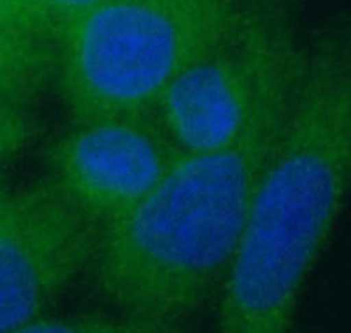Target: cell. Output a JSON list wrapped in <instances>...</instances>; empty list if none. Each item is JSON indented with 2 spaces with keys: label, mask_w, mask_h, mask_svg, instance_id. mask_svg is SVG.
Returning <instances> with one entry per match:
<instances>
[{
  "label": "cell",
  "mask_w": 351,
  "mask_h": 333,
  "mask_svg": "<svg viewBox=\"0 0 351 333\" xmlns=\"http://www.w3.org/2000/svg\"><path fill=\"white\" fill-rule=\"evenodd\" d=\"M351 197V27L304 40L299 71L237 247L215 333H291L297 304Z\"/></svg>",
  "instance_id": "cell-1"
},
{
  "label": "cell",
  "mask_w": 351,
  "mask_h": 333,
  "mask_svg": "<svg viewBox=\"0 0 351 333\" xmlns=\"http://www.w3.org/2000/svg\"><path fill=\"white\" fill-rule=\"evenodd\" d=\"M302 46L272 72L230 143L181 156L130 214L100 234L86 275L114 312L184 326L218 295L283 123Z\"/></svg>",
  "instance_id": "cell-2"
},
{
  "label": "cell",
  "mask_w": 351,
  "mask_h": 333,
  "mask_svg": "<svg viewBox=\"0 0 351 333\" xmlns=\"http://www.w3.org/2000/svg\"><path fill=\"white\" fill-rule=\"evenodd\" d=\"M239 0H111L56 28L53 86L72 121L152 114Z\"/></svg>",
  "instance_id": "cell-3"
},
{
  "label": "cell",
  "mask_w": 351,
  "mask_h": 333,
  "mask_svg": "<svg viewBox=\"0 0 351 333\" xmlns=\"http://www.w3.org/2000/svg\"><path fill=\"white\" fill-rule=\"evenodd\" d=\"M299 12L300 0H239L225 32L169 86L152 114L183 155L243 130L272 72L302 46Z\"/></svg>",
  "instance_id": "cell-4"
},
{
  "label": "cell",
  "mask_w": 351,
  "mask_h": 333,
  "mask_svg": "<svg viewBox=\"0 0 351 333\" xmlns=\"http://www.w3.org/2000/svg\"><path fill=\"white\" fill-rule=\"evenodd\" d=\"M181 156L153 114L81 119L49 147V184L102 234L130 214Z\"/></svg>",
  "instance_id": "cell-5"
},
{
  "label": "cell",
  "mask_w": 351,
  "mask_h": 333,
  "mask_svg": "<svg viewBox=\"0 0 351 333\" xmlns=\"http://www.w3.org/2000/svg\"><path fill=\"white\" fill-rule=\"evenodd\" d=\"M99 237L49 183L14 193L0 216V333L46 314L86 275Z\"/></svg>",
  "instance_id": "cell-6"
},
{
  "label": "cell",
  "mask_w": 351,
  "mask_h": 333,
  "mask_svg": "<svg viewBox=\"0 0 351 333\" xmlns=\"http://www.w3.org/2000/svg\"><path fill=\"white\" fill-rule=\"evenodd\" d=\"M51 86V44L0 30V102L32 109Z\"/></svg>",
  "instance_id": "cell-7"
},
{
  "label": "cell",
  "mask_w": 351,
  "mask_h": 333,
  "mask_svg": "<svg viewBox=\"0 0 351 333\" xmlns=\"http://www.w3.org/2000/svg\"><path fill=\"white\" fill-rule=\"evenodd\" d=\"M9 333H192L186 326L162 325L127 314H64L43 316L18 326Z\"/></svg>",
  "instance_id": "cell-8"
},
{
  "label": "cell",
  "mask_w": 351,
  "mask_h": 333,
  "mask_svg": "<svg viewBox=\"0 0 351 333\" xmlns=\"http://www.w3.org/2000/svg\"><path fill=\"white\" fill-rule=\"evenodd\" d=\"M39 135L40 123L32 109L0 102V166L23 155Z\"/></svg>",
  "instance_id": "cell-9"
},
{
  "label": "cell",
  "mask_w": 351,
  "mask_h": 333,
  "mask_svg": "<svg viewBox=\"0 0 351 333\" xmlns=\"http://www.w3.org/2000/svg\"><path fill=\"white\" fill-rule=\"evenodd\" d=\"M0 30L53 46L55 27L30 0H0Z\"/></svg>",
  "instance_id": "cell-10"
},
{
  "label": "cell",
  "mask_w": 351,
  "mask_h": 333,
  "mask_svg": "<svg viewBox=\"0 0 351 333\" xmlns=\"http://www.w3.org/2000/svg\"><path fill=\"white\" fill-rule=\"evenodd\" d=\"M30 2L51 21L56 32L60 25L83 16L88 11L108 4L111 0H30Z\"/></svg>",
  "instance_id": "cell-11"
},
{
  "label": "cell",
  "mask_w": 351,
  "mask_h": 333,
  "mask_svg": "<svg viewBox=\"0 0 351 333\" xmlns=\"http://www.w3.org/2000/svg\"><path fill=\"white\" fill-rule=\"evenodd\" d=\"M12 199H14V191L8 190V188H4L0 184V216H2V212H4L5 209H8Z\"/></svg>",
  "instance_id": "cell-12"
}]
</instances>
